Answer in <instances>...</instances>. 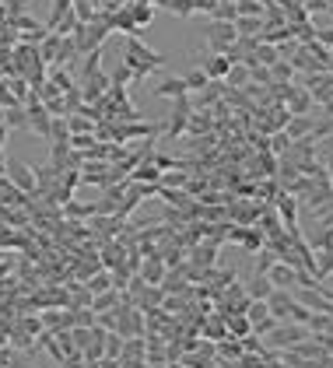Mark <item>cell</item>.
I'll list each match as a JSON object with an SVG mask.
<instances>
[{
  "label": "cell",
  "instance_id": "20",
  "mask_svg": "<svg viewBox=\"0 0 333 368\" xmlns=\"http://www.w3.org/2000/svg\"><path fill=\"white\" fill-rule=\"evenodd\" d=\"M60 39H64V36H57V32H46V39L36 46V50H39V60H43L46 67H53V64H57V53H60Z\"/></svg>",
  "mask_w": 333,
  "mask_h": 368
},
{
  "label": "cell",
  "instance_id": "15",
  "mask_svg": "<svg viewBox=\"0 0 333 368\" xmlns=\"http://www.w3.org/2000/svg\"><path fill=\"white\" fill-rule=\"evenodd\" d=\"M312 120H316V113H305V116H291V120H288V127H284V134H288L291 141L312 137Z\"/></svg>",
  "mask_w": 333,
  "mask_h": 368
},
{
  "label": "cell",
  "instance_id": "34",
  "mask_svg": "<svg viewBox=\"0 0 333 368\" xmlns=\"http://www.w3.org/2000/svg\"><path fill=\"white\" fill-rule=\"evenodd\" d=\"M253 256H256V267H253V274H267V270H270V267L277 263V256H274V253H270L267 246H263V249H256Z\"/></svg>",
  "mask_w": 333,
  "mask_h": 368
},
{
  "label": "cell",
  "instance_id": "38",
  "mask_svg": "<svg viewBox=\"0 0 333 368\" xmlns=\"http://www.w3.org/2000/svg\"><path fill=\"white\" fill-rule=\"evenodd\" d=\"M274 326H277V319H274V316H263L260 323H253V333H256V337L263 340L267 333H274Z\"/></svg>",
  "mask_w": 333,
  "mask_h": 368
},
{
  "label": "cell",
  "instance_id": "10",
  "mask_svg": "<svg viewBox=\"0 0 333 368\" xmlns=\"http://www.w3.org/2000/svg\"><path fill=\"white\" fill-rule=\"evenodd\" d=\"M228 67H232V60H228L225 53H207V57L200 60V71H204L211 81H225Z\"/></svg>",
  "mask_w": 333,
  "mask_h": 368
},
{
  "label": "cell",
  "instance_id": "33",
  "mask_svg": "<svg viewBox=\"0 0 333 368\" xmlns=\"http://www.w3.org/2000/svg\"><path fill=\"white\" fill-rule=\"evenodd\" d=\"M235 18H239L235 4H214V11H211V22H232L235 25Z\"/></svg>",
  "mask_w": 333,
  "mask_h": 368
},
{
  "label": "cell",
  "instance_id": "1",
  "mask_svg": "<svg viewBox=\"0 0 333 368\" xmlns=\"http://www.w3.org/2000/svg\"><path fill=\"white\" fill-rule=\"evenodd\" d=\"M123 64L134 71V81H144L148 74L162 71L165 67V57L155 53L151 46H144L141 36H127V46H123Z\"/></svg>",
  "mask_w": 333,
  "mask_h": 368
},
{
  "label": "cell",
  "instance_id": "32",
  "mask_svg": "<svg viewBox=\"0 0 333 368\" xmlns=\"http://www.w3.org/2000/svg\"><path fill=\"white\" fill-rule=\"evenodd\" d=\"M295 78H298V74H295V67H291L288 60H277V64L270 67V81H281V85H284V81H295Z\"/></svg>",
  "mask_w": 333,
  "mask_h": 368
},
{
  "label": "cell",
  "instance_id": "13",
  "mask_svg": "<svg viewBox=\"0 0 333 368\" xmlns=\"http://www.w3.org/2000/svg\"><path fill=\"white\" fill-rule=\"evenodd\" d=\"M109 25H113L116 32H127V36H141V32H144V29H137V22H134V15L127 11V4L116 8V11H109Z\"/></svg>",
  "mask_w": 333,
  "mask_h": 368
},
{
  "label": "cell",
  "instance_id": "4",
  "mask_svg": "<svg viewBox=\"0 0 333 368\" xmlns=\"http://www.w3.org/2000/svg\"><path fill=\"white\" fill-rule=\"evenodd\" d=\"M225 242H228V246H242L246 253H256V249H263L267 239H263L260 225H228Z\"/></svg>",
  "mask_w": 333,
  "mask_h": 368
},
{
  "label": "cell",
  "instance_id": "35",
  "mask_svg": "<svg viewBox=\"0 0 333 368\" xmlns=\"http://www.w3.org/2000/svg\"><path fill=\"white\" fill-rule=\"evenodd\" d=\"M239 15H246V18H263V4L260 0H239Z\"/></svg>",
  "mask_w": 333,
  "mask_h": 368
},
{
  "label": "cell",
  "instance_id": "19",
  "mask_svg": "<svg viewBox=\"0 0 333 368\" xmlns=\"http://www.w3.org/2000/svg\"><path fill=\"white\" fill-rule=\"evenodd\" d=\"M0 123H4L8 130H29V113H25V106L0 109Z\"/></svg>",
  "mask_w": 333,
  "mask_h": 368
},
{
  "label": "cell",
  "instance_id": "40",
  "mask_svg": "<svg viewBox=\"0 0 333 368\" xmlns=\"http://www.w3.org/2000/svg\"><path fill=\"white\" fill-rule=\"evenodd\" d=\"M109 78H113V85H130V81H134V71L123 64V67H120L116 74H109Z\"/></svg>",
  "mask_w": 333,
  "mask_h": 368
},
{
  "label": "cell",
  "instance_id": "9",
  "mask_svg": "<svg viewBox=\"0 0 333 368\" xmlns=\"http://www.w3.org/2000/svg\"><path fill=\"white\" fill-rule=\"evenodd\" d=\"M165 270H169V267H165V260L155 253V256H144V260H141V270H137V277H141L144 284H162Z\"/></svg>",
  "mask_w": 333,
  "mask_h": 368
},
{
  "label": "cell",
  "instance_id": "6",
  "mask_svg": "<svg viewBox=\"0 0 333 368\" xmlns=\"http://www.w3.org/2000/svg\"><path fill=\"white\" fill-rule=\"evenodd\" d=\"M25 113H29V130H32L36 137L50 141V123H53L50 109H46V106H43L36 95H29V102H25Z\"/></svg>",
  "mask_w": 333,
  "mask_h": 368
},
{
  "label": "cell",
  "instance_id": "3",
  "mask_svg": "<svg viewBox=\"0 0 333 368\" xmlns=\"http://www.w3.org/2000/svg\"><path fill=\"white\" fill-rule=\"evenodd\" d=\"M190 113H193L190 95L172 99V109H169V120H162V123H165V130H162V137H158V141H179V137L186 134V120H190Z\"/></svg>",
  "mask_w": 333,
  "mask_h": 368
},
{
  "label": "cell",
  "instance_id": "11",
  "mask_svg": "<svg viewBox=\"0 0 333 368\" xmlns=\"http://www.w3.org/2000/svg\"><path fill=\"white\" fill-rule=\"evenodd\" d=\"M186 134H190V137L214 134V116H211V109H193L190 120H186Z\"/></svg>",
  "mask_w": 333,
  "mask_h": 368
},
{
  "label": "cell",
  "instance_id": "8",
  "mask_svg": "<svg viewBox=\"0 0 333 368\" xmlns=\"http://www.w3.org/2000/svg\"><path fill=\"white\" fill-rule=\"evenodd\" d=\"M221 95H225V81H207L200 92H193V109H214L218 102H221Z\"/></svg>",
  "mask_w": 333,
  "mask_h": 368
},
{
  "label": "cell",
  "instance_id": "29",
  "mask_svg": "<svg viewBox=\"0 0 333 368\" xmlns=\"http://www.w3.org/2000/svg\"><path fill=\"white\" fill-rule=\"evenodd\" d=\"M85 288H88L92 295H99V291L113 288V270H106V267H102V270H95V274H92V277L85 281Z\"/></svg>",
  "mask_w": 333,
  "mask_h": 368
},
{
  "label": "cell",
  "instance_id": "5",
  "mask_svg": "<svg viewBox=\"0 0 333 368\" xmlns=\"http://www.w3.org/2000/svg\"><path fill=\"white\" fill-rule=\"evenodd\" d=\"M235 39H239V32L232 22H211L207 25V50L211 53H228L235 46Z\"/></svg>",
  "mask_w": 333,
  "mask_h": 368
},
{
  "label": "cell",
  "instance_id": "14",
  "mask_svg": "<svg viewBox=\"0 0 333 368\" xmlns=\"http://www.w3.org/2000/svg\"><path fill=\"white\" fill-rule=\"evenodd\" d=\"M246 351H242V340L239 337H225L214 344V361H239Z\"/></svg>",
  "mask_w": 333,
  "mask_h": 368
},
{
  "label": "cell",
  "instance_id": "26",
  "mask_svg": "<svg viewBox=\"0 0 333 368\" xmlns=\"http://www.w3.org/2000/svg\"><path fill=\"white\" fill-rule=\"evenodd\" d=\"M127 179H130V183H158V179H162V172H158V169L151 165V158H148V162H141L137 169H130V176H127Z\"/></svg>",
  "mask_w": 333,
  "mask_h": 368
},
{
  "label": "cell",
  "instance_id": "30",
  "mask_svg": "<svg viewBox=\"0 0 333 368\" xmlns=\"http://www.w3.org/2000/svg\"><path fill=\"white\" fill-rule=\"evenodd\" d=\"M316 277L319 281L333 277V249H319V256H316Z\"/></svg>",
  "mask_w": 333,
  "mask_h": 368
},
{
  "label": "cell",
  "instance_id": "39",
  "mask_svg": "<svg viewBox=\"0 0 333 368\" xmlns=\"http://www.w3.org/2000/svg\"><path fill=\"white\" fill-rule=\"evenodd\" d=\"M263 316H270V312H267V302H253V305L246 309V319H249V323H260Z\"/></svg>",
  "mask_w": 333,
  "mask_h": 368
},
{
  "label": "cell",
  "instance_id": "24",
  "mask_svg": "<svg viewBox=\"0 0 333 368\" xmlns=\"http://www.w3.org/2000/svg\"><path fill=\"white\" fill-rule=\"evenodd\" d=\"M155 95H158V99H179V95H190V88H186L183 78H165V81L155 88Z\"/></svg>",
  "mask_w": 333,
  "mask_h": 368
},
{
  "label": "cell",
  "instance_id": "25",
  "mask_svg": "<svg viewBox=\"0 0 333 368\" xmlns=\"http://www.w3.org/2000/svg\"><path fill=\"white\" fill-rule=\"evenodd\" d=\"M274 291V284H270V277L267 274H253V281H249V288H246V295L253 298V302H267V295Z\"/></svg>",
  "mask_w": 333,
  "mask_h": 368
},
{
  "label": "cell",
  "instance_id": "2",
  "mask_svg": "<svg viewBox=\"0 0 333 368\" xmlns=\"http://www.w3.org/2000/svg\"><path fill=\"white\" fill-rule=\"evenodd\" d=\"M309 337H312V333H309L305 323H277L274 333L263 337V344H267L270 351H288V347H298V344L309 340Z\"/></svg>",
  "mask_w": 333,
  "mask_h": 368
},
{
  "label": "cell",
  "instance_id": "23",
  "mask_svg": "<svg viewBox=\"0 0 333 368\" xmlns=\"http://www.w3.org/2000/svg\"><path fill=\"white\" fill-rule=\"evenodd\" d=\"M120 302H123V291H116V288H106V291L92 295V312H106V309H116Z\"/></svg>",
  "mask_w": 333,
  "mask_h": 368
},
{
  "label": "cell",
  "instance_id": "21",
  "mask_svg": "<svg viewBox=\"0 0 333 368\" xmlns=\"http://www.w3.org/2000/svg\"><path fill=\"white\" fill-rule=\"evenodd\" d=\"M46 81H50L60 95H64V92H71V88L78 85V81L71 78V67H46Z\"/></svg>",
  "mask_w": 333,
  "mask_h": 368
},
{
  "label": "cell",
  "instance_id": "31",
  "mask_svg": "<svg viewBox=\"0 0 333 368\" xmlns=\"http://www.w3.org/2000/svg\"><path fill=\"white\" fill-rule=\"evenodd\" d=\"M260 29H263V18H246V15L235 18V32L239 36H260Z\"/></svg>",
  "mask_w": 333,
  "mask_h": 368
},
{
  "label": "cell",
  "instance_id": "36",
  "mask_svg": "<svg viewBox=\"0 0 333 368\" xmlns=\"http://www.w3.org/2000/svg\"><path fill=\"white\" fill-rule=\"evenodd\" d=\"M120 351H123V337L120 333H106V358L120 361Z\"/></svg>",
  "mask_w": 333,
  "mask_h": 368
},
{
  "label": "cell",
  "instance_id": "7",
  "mask_svg": "<svg viewBox=\"0 0 333 368\" xmlns=\"http://www.w3.org/2000/svg\"><path fill=\"white\" fill-rule=\"evenodd\" d=\"M120 176H116V169L109 165V162H85L81 165V183H88V186H113Z\"/></svg>",
  "mask_w": 333,
  "mask_h": 368
},
{
  "label": "cell",
  "instance_id": "17",
  "mask_svg": "<svg viewBox=\"0 0 333 368\" xmlns=\"http://www.w3.org/2000/svg\"><path fill=\"white\" fill-rule=\"evenodd\" d=\"M127 11L134 15L137 29H148L151 18H155V4H151V0H127Z\"/></svg>",
  "mask_w": 333,
  "mask_h": 368
},
{
  "label": "cell",
  "instance_id": "37",
  "mask_svg": "<svg viewBox=\"0 0 333 368\" xmlns=\"http://www.w3.org/2000/svg\"><path fill=\"white\" fill-rule=\"evenodd\" d=\"M183 81H186V88H190V92H200V88H204V85H207L211 78H207V74H204V71L197 67V71H193V74H186Z\"/></svg>",
  "mask_w": 333,
  "mask_h": 368
},
{
  "label": "cell",
  "instance_id": "22",
  "mask_svg": "<svg viewBox=\"0 0 333 368\" xmlns=\"http://www.w3.org/2000/svg\"><path fill=\"white\" fill-rule=\"evenodd\" d=\"M151 4L172 11L176 18H193V15H197V4H193V0H151Z\"/></svg>",
  "mask_w": 333,
  "mask_h": 368
},
{
  "label": "cell",
  "instance_id": "27",
  "mask_svg": "<svg viewBox=\"0 0 333 368\" xmlns=\"http://www.w3.org/2000/svg\"><path fill=\"white\" fill-rule=\"evenodd\" d=\"M64 120H67L71 134H92V137H95V120H92V116H85V113H71V116H64Z\"/></svg>",
  "mask_w": 333,
  "mask_h": 368
},
{
  "label": "cell",
  "instance_id": "28",
  "mask_svg": "<svg viewBox=\"0 0 333 368\" xmlns=\"http://www.w3.org/2000/svg\"><path fill=\"white\" fill-rule=\"evenodd\" d=\"M225 85H228V88H246V85H249V67H246V64H232L228 74H225Z\"/></svg>",
  "mask_w": 333,
  "mask_h": 368
},
{
  "label": "cell",
  "instance_id": "41",
  "mask_svg": "<svg viewBox=\"0 0 333 368\" xmlns=\"http://www.w3.org/2000/svg\"><path fill=\"white\" fill-rule=\"evenodd\" d=\"M330 60H333V46H330Z\"/></svg>",
  "mask_w": 333,
  "mask_h": 368
},
{
  "label": "cell",
  "instance_id": "18",
  "mask_svg": "<svg viewBox=\"0 0 333 368\" xmlns=\"http://www.w3.org/2000/svg\"><path fill=\"white\" fill-rule=\"evenodd\" d=\"M312 106H316V102H312V95H309L302 85H298V88H295V95L284 102V109H288L291 116H305V113H312Z\"/></svg>",
  "mask_w": 333,
  "mask_h": 368
},
{
  "label": "cell",
  "instance_id": "16",
  "mask_svg": "<svg viewBox=\"0 0 333 368\" xmlns=\"http://www.w3.org/2000/svg\"><path fill=\"white\" fill-rule=\"evenodd\" d=\"M267 277H270V284H274V288H284V291H291V288H295V267H288V263H281V260L267 270Z\"/></svg>",
  "mask_w": 333,
  "mask_h": 368
},
{
  "label": "cell",
  "instance_id": "12",
  "mask_svg": "<svg viewBox=\"0 0 333 368\" xmlns=\"http://www.w3.org/2000/svg\"><path fill=\"white\" fill-rule=\"evenodd\" d=\"M8 172H11V183H15L22 193H36V172H32L25 162H11Z\"/></svg>",
  "mask_w": 333,
  "mask_h": 368
}]
</instances>
